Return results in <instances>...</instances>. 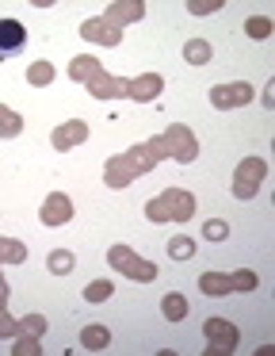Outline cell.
Here are the masks:
<instances>
[{
    "instance_id": "obj_1",
    "label": "cell",
    "mask_w": 275,
    "mask_h": 356,
    "mask_svg": "<svg viewBox=\"0 0 275 356\" xmlns=\"http://www.w3.org/2000/svg\"><path fill=\"white\" fill-rule=\"evenodd\" d=\"M160 161H165V146H160V138L138 142V146L115 154L111 161L103 165V184L115 188V192H119V188H130L138 177H145V172L157 169Z\"/></svg>"
},
{
    "instance_id": "obj_2",
    "label": "cell",
    "mask_w": 275,
    "mask_h": 356,
    "mask_svg": "<svg viewBox=\"0 0 275 356\" xmlns=\"http://www.w3.org/2000/svg\"><path fill=\"white\" fill-rule=\"evenodd\" d=\"M145 218L149 222H188L195 218V195L188 188H165L145 203Z\"/></svg>"
},
{
    "instance_id": "obj_3",
    "label": "cell",
    "mask_w": 275,
    "mask_h": 356,
    "mask_svg": "<svg viewBox=\"0 0 275 356\" xmlns=\"http://www.w3.org/2000/svg\"><path fill=\"white\" fill-rule=\"evenodd\" d=\"M260 287V276L252 268H241V272H203L199 276V291L218 299V295H233V291H256Z\"/></svg>"
},
{
    "instance_id": "obj_4",
    "label": "cell",
    "mask_w": 275,
    "mask_h": 356,
    "mask_svg": "<svg viewBox=\"0 0 275 356\" xmlns=\"http://www.w3.org/2000/svg\"><path fill=\"white\" fill-rule=\"evenodd\" d=\"M107 264H111L115 272H122L126 280H134V284H153V280L160 276L157 264L145 261V257H138L130 245H111L107 249Z\"/></svg>"
},
{
    "instance_id": "obj_5",
    "label": "cell",
    "mask_w": 275,
    "mask_h": 356,
    "mask_svg": "<svg viewBox=\"0 0 275 356\" xmlns=\"http://www.w3.org/2000/svg\"><path fill=\"white\" fill-rule=\"evenodd\" d=\"M157 138H160V146H165V157H172V161H180V165H191L199 157V138L183 123H168L165 134H157Z\"/></svg>"
},
{
    "instance_id": "obj_6",
    "label": "cell",
    "mask_w": 275,
    "mask_h": 356,
    "mask_svg": "<svg viewBox=\"0 0 275 356\" xmlns=\"http://www.w3.org/2000/svg\"><path fill=\"white\" fill-rule=\"evenodd\" d=\"M264 180H267V161L264 157H244V161L233 169V195L241 203L256 200V192H260Z\"/></svg>"
},
{
    "instance_id": "obj_7",
    "label": "cell",
    "mask_w": 275,
    "mask_h": 356,
    "mask_svg": "<svg viewBox=\"0 0 275 356\" xmlns=\"http://www.w3.org/2000/svg\"><path fill=\"white\" fill-rule=\"evenodd\" d=\"M203 337H206V356H229V353H237V345H241L237 325L226 322V318H206Z\"/></svg>"
},
{
    "instance_id": "obj_8",
    "label": "cell",
    "mask_w": 275,
    "mask_h": 356,
    "mask_svg": "<svg viewBox=\"0 0 275 356\" xmlns=\"http://www.w3.org/2000/svg\"><path fill=\"white\" fill-rule=\"evenodd\" d=\"M252 85L249 81H229V85H214L210 88V104L218 111H233V108H244V104L252 100Z\"/></svg>"
},
{
    "instance_id": "obj_9",
    "label": "cell",
    "mask_w": 275,
    "mask_h": 356,
    "mask_svg": "<svg viewBox=\"0 0 275 356\" xmlns=\"http://www.w3.org/2000/svg\"><path fill=\"white\" fill-rule=\"evenodd\" d=\"M73 218V200L65 192H50L42 200V211H38V222L42 226H65Z\"/></svg>"
},
{
    "instance_id": "obj_10",
    "label": "cell",
    "mask_w": 275,
    "mask_h": 356,
    "mask_svg": "<svg viewBox=\"0 0 275 356\" xmlns=\"http://www.w3.org/2000/svg\"><path fill=\"white\" fill-rule=\"evenodd\" d=\"M81 39L99 42V47H119V42H122V27H115L111 19L96 16V19H84V24H81Z\"/></svg>"
},
{
    "instance_id": "obj_11",
    "label": "cell",
    "mask_w": 275,
    "mask_h": 356,
    "mask_svg": "<svg viewBox=\"0 0 275 356\" xmlns=\"http://www.w3.org/2000/svg\"><path fill=\"white\" fill-rule=\"evenodd\" d=\"M160 88H165V77H160V73H142V77L126 81V96L134 104H153L160 96Z\"/></svg>"
},
{
    "instance_id": "obj_12",
    "label": "cell",
    "mask_w": 275,
    "mask_h": 356,
    "mask_svg": "<svg viewBox=\"0 0 275 356\" xmlns=\"http://www.w3.org/2000/svg\"><path fill=\"white\" fill-rule=\"evenodd\" d=\"M88 138V123L84 119H65L61 127H53V134H50V142H53V149H76L81 142Z\"/></svg>"
},
{
    "instance_id": "obj_13",
    "label": "cell",
    "mask_w": 275,
    "mask_h": 356,
    "mask_svg": "<svg viewBox=\"0 0 275 356\" xmlns=\"http://www.w3.org/2000/svg\"><path fill=\"white\" fill-rule=\"evenodd\" d=\"M27 47V27L19 19H0V62Z\"/></svg>"
},
{
    "instance_id": "obj_14",
    "label": "cell",
    "mask_w": 275,
    "mask_h": 356,
    "mask_svg": "<svg viewBox=\"0 0 275 356\" xmlns=\"http://www.w3.org/2000/svg\"><path fill=\"white\" fill-rule=\"evenodd\" d=\"M84 88H88V96H96V100H122V96H126V77H111V73L103 70Z\"/></svg>"
},
{
    "instance_id": "obj_15",
    "label": "cell",
    "mask_w": 275,
    "mask_h": 356,
    "mask_svg": "<svg viewBox=\"0 0 275 356\" xmlns=\"http://www.w3.org/2000/svg\"><path fill=\"white\" fill-rule=\"evenodd\" d=\"M145 16V4L142 0H111L103 12V19H111L115 27H122L126 31V24H138V19Z\"/></svg>"
},
{
    "instance_id": "obj_16",
    "label": "cell",
    "mask_w": 275,
    "mask_h": 356,
    "mask_svg": "<svg viewBox=\"0 0 275 356\" xmlns=\"http://www.w3.org/2000/svg\"><path fill=\"white\" fill-rule=\"evenodd\" d=\"M65 73H69V81H76V85H88L96 73H103V62H99V58H88V54H76Z\"/></svg>"
},
{
    "instance_id": "obj_17",
    "label": "cell",
    "mask_w": 275,
    "mask_h": 356,
    "mask_svg": "<svg viewBox=\"0 0 275 356\" xmlns=\"http://www.w3.org/2000/svg\"><path fill=\"white\" fill-rule=\"evenodd\" d=\"M188 310H191V302H188V295H183V291H168L165 299H160V314H165L168 322H183Z\"/></svg>"
},
{
    "instance_id": "obj_18",
    "label": "cell",
    "mask_w": 275,
    "mask_h": 356,
    "mask_svg": "<svg viewBox=\"0 0 275 356\" xmlns=\"http://www.w3.org/2000/svg\"><path fill=\"white\" fill-rule=\"evenodd\" d=\"M73 268H76L73 249H53V253L46 257V272H53V276H69Z\"/></svg>"
},
{
    "instance_id": "obj_19",
    "label": "cell",
    "mask_w": 275,
    "mask_h": 356,
    "mask_svg": "<svg viewBox=\"0 0 275 356\" xmlns=\"http://www.w3.org/2000/svg\"><path fill=\"white\" fill-rule=\"evenodd\" d=\"M81 345L92 348V353H99V348L111 345V330H107V325H84V330H81Z\"/></svg>"
},
{
    "instance_id": "obj_20",
    "label": "cell",
    "mask_w": 275,
    "mask_h": 356,
    "mask_svg": "<svg viewBox=\"0 0 275 356\" xmlns=\"http://www.w3.org/2000/svg\"><path fill=\"white\" fill-rule=\"evenodd\" d=\"M183 62L188 65H206L210 62V42L206 39H188L183 42Z\"/></svg>"
},
{
    "instance_id": "obj_21",
    "label": "cell",
    "mask_w": 275,
    "mask_h": 356,
    "mask_svg": "<svg viewBox=\"0 0 275 356\" xmlns=\"http://www.w3.org/2000/svg\"><path fill=\"white\" fill-rule=\"evenodd\" d=\"M53 77H58V70H53L50 62H31L27 65V85H35V88L53 85Z\"/></svg>"
},
{
    "instance_id": "obj_22",
    "label": "cell",
    "mask_w": 275,
    "mask_h": 356,
    "mask_svg": "<svg viewBox=\"0 0 275 356\" xmlns=\"http://www.w3.org/2000/svg\"><path fill=\"white\" fill-rule=\"evenodd\" d=\"M27 261V245L15 238H0V264H23Z\"/></svg>"
},
{
    "instance_id": "obj_23",
    "label": "cell",
    "mask_w": 275,
    "mask_h": 356,
    "mask_svg": "<svg viewBox=\"0 0 275 356\" xmlns=\"http://www.w3.org/2000/svg\"><path fill=\"white\" fill-rule=\"evenodd\" d=\"M23 134V115H15L12 108L0 104V138H19Z\"/></svg>"
},
{
    "instance_id": "obj_24",
    "label": "cell",
    "mask_w": 275,
    "mask_h": 356,
    "mask_svg": "<svg viewBox=\"0 0 275 356\" xmlns=\"http://www.w3.org/2000/svg\"><path fill=\"white\" fill-rule=\"evenodd\" d=\"M168 257H172V261H191V257H195V241H191L188 234L168 238Z\"/></svg>"
},
{
    "instance_id": "obj_25",
    "label": "cell",
    "mask_w": 275,
    "mask_h": 356,
    "mask_svg": "<svg viewBox=\"0 0 275 356\" xmlns=\"http://www.w3.org/2000/svg\"><path fill=\"white\" fill-rule=\"evenodd\" d=\"M111 295H115V284H111V280H92V284L84 287V299H88L92 307H96V302H107Z\"/></svg>"
},
{
    "instance_id": "obj_26",
    "label": "cell",
    "mask_w": 275,
    "mask_h": 356,
    "mask_svg": "<svg viewBox=\"0 0 275 356\" xmlns=\"http://www.w3.org/2000/svg\"><path fill=\"white\" fill-rule=\"evenodd\" d=\"M12 353H15V356H38V353H42V341H38L35 333H15Z\"/></svg>"
},
{
    "instance_id": "obj_27",
    "label": "cell",
    "mask_w": 275,
    "mask_h": 356,
    "mask_svg": "<svg viewBox=\"0 0 275 356\" xmlns=\"http://www.w3.org/2000/svg\"><path fill=\"white\" fill-rule=\"evenodd\" d=\"M244 35H249V39H267V35H272V19H267V16H252L249 24H244Z\"/></svg>"
},
{
    "instance_id": "obj_28",
    "label": "cell",
    "mask_w": 275,
    "mask_h": 356,
    "mask_svg": "<svg viewBox=\"0 0 275 356\" xmlns=\"http://www.w3.org/2000/svg\"><path fill=\"white\" fill-rule=\"evenodd\" d=\"M46 314H27V318H19V333H35V337H42L46 333Z\"/></svg>"
},
{
    "instance_id": "obj_29",
    "label": "cell",
    "mask_w": 275,
    "mask_h": 356,
    "mask_svg": "<svg viewBox=\"0 0 275 356\" xmlns=\"http://www.w3.org/2000/svg\"><path fill=\"white\" fill-rule=\"evenodd\" d=\"M203 234H206L210 241H226V238H229V222H226V218H210V222L203 226Z\"/></svg>"
},
{
    "instance_id": "obj_30",
    "label": "cell",
    "mask_w": 275,
    "mask_h": 356,
    "mask_svg": "<svg viewBox=\"0 0 275 356\" xmlns=\"http://www.w3.org/2000/svg\"><path fill=\"white\" fill-rule=\"evenodd\" d=\"M218 8H222V0H191L188 4L191 16H210V12H218Z\"/></svg>"
},
{
    "instance_id": "obj_31",
    "label": "cell",
    "mask_w": 275,
    "mask_h": 356,
    "mask_svg": "<svg viewBox=\"0 0 275 356\" xmlns=\"http://www.w3.org/2000/svg\"><path fill=\"white\" fill-rule=\"evenodd\" d=\"M19 333V318H12L8 310H0V337H15Z\"/></svg>"
},
{
    "instance_id": "obj_32",
    "label": "cell",
    "mask_w": 275,
    "mask_h": 356,
    "mask_svg": "<svg viewBox=\"0 0 275 356\" xmlns=\"http://www.w3.org/2000/svg\"><path fill=\"white\" fill-rule=\"evenodd\" d=\"M0 310H8V280L0 276Z\"/></svg>"
}]
</instances>
